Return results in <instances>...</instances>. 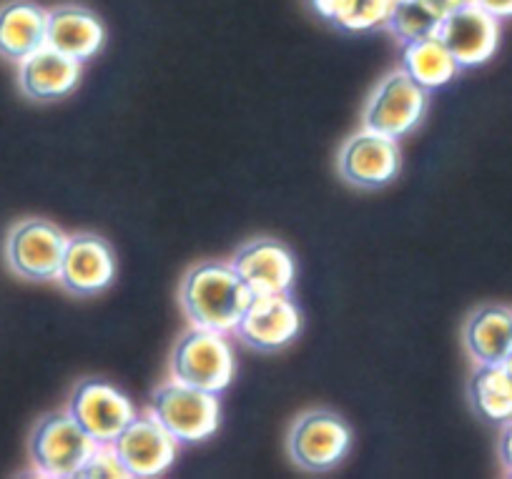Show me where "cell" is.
<instances>
[{"label": "cell", "mask_w": 512, "mask_h": 479, "mask_svg": "<svg viewBox=\"0 0 512 479\" xmlns=\"http://www.w3.org/2000/svg\"><path fill=\"white\" fill-rule=\"evenodd\" d=\"M502 369H505V374L510 377V382H512V354L505 359V362H502Z\"/></svg>", "instance_id": "obj_28"}, {"label": "cell", "mask_w": 512, "mask_h": 479, "mask_svg": "<svg viewBox=\"0 0 512 479\" xmlns=\"http://www.w3.org/2000/svg\"><path fill=\"white\" fill-rule=\"evenodd\" d=\"M392 3H395V0H352L347 11H344V16L339 18L334 26H339L342 31L349 33H364L374 31V28H384L387 26V18H390Z\"/></svg>", "instance_id": "obj_22"}, {"label": "cell", "mask_w": 512, "mask_h": 479, "mask_svg": "<svg viewBox=\"0 0 512 479\" xmlns=\"http://www.w3.org/2000/svg\"><path fill=\"white\" fill-rule=\"evenodd\" d=\"M442 21L445 18L427 0H395L384 28L400 43H412L437 36L442 28Z\"/></svg>", "instance_id": "obj_21"}, {"label": "cell", "mask_w": 512, "mask_h": 479, "mask_svg": "<svg viewBox=\"0 0 512 479\" xmlns=\"http://www.w3.org/2000/svg\"><path fill=\"white\" fill-rule=\"evenodd\" d=\"M472 409L485 422L505 424L512 419V382L502 364H477L467 384Z\"/></svg>", "instance_id": "obj_20"}, {"label": "cell", "mask_w": 512, "mask_h": 479, "mask_svg": "<svg viewBox=\"0 0 512 479\" xmlns=\"http://www.w3.org/2000/svg\"><path fill=\"white\" fill-rule=\"evenodd\" d=\"M231 266L254 296L289 294L297 279L294 254L277 239L246 241L231 259Z\"/></svg>", "instance_id": "obj_14"}, {"label": "cell", "mask_w": 512, "mask_h": 479, "mask_svg": "<svg viewBox=\"0 0 512 479\" xmlns=\"http://www.w3.org/2000/svg\"><path fill=\"white\" fill-rule=\"evenodd\" d=\"M128 479H151L164 474L179 454V442L151 414H136L111 442Z\"/></svg>", "instance_id": "obj_8"}, {"label": "cell", "mask_w": 512, "mask_h": 479, "mask_svg": "<svg viewBox=\"0 0 512 479\" xmlns=\"http://www.w3.org/2000/svg\"><path fill=\"white\" fill-rule=\"evenodd\" d=\"M475 3L490 11L495 18H500V21L512 18V0H475Z\"/></svg>", "instance_id": "obj_26"}, {"label": "cell", "mask_w": 512, "mask_h": 479, "mask_svg": "<svg viewBox=\"0 0 512 479\" xmlns=\"http://www.w3.org/2000/svg\"><path fill=\"white\" fill-rule=\"evenodd\" d=\"M337 171L349 186L382 189L400 171V148L390 136L359 128L339 148Z\"/></svg>", "instance_id": "obj_10"}, {"label": "cell", "mask_w": 512, "mask_h": 479, "mask_svg": "<svg viewBox=\"0 0 512 479\" xmlns=\"http://www.w3.org/2000/svg\"><path fill=\"white\" fill-rule=\"evenodd\" d=\"M254 294L239 279L231 264L204 261L191 266L179 286V304L186 319L196 327L234 334Z\"/></svg>", "instance_id": "obj_1"}, {"label": "cell", "mask_w": 512, "mask_h": 479, "mask_svg": "<svg viewBox=\"0 0 512 479\" xmlns=\"http://www.w3.org/2000/svg\"><path fill=\"white\" fill-rule=\"evenodd\" d=\"M149 414L179 444L204 442L221 424L219 394L171 379L154 392Z\"/></svg>", "instance_id": "obj_4"}, {"label": "cell", "mask_w": 512, "mask_h": 479, "mask_svg": "<svg viewBox=\"0 0 512 479\" xmlns=\"http://www.w3.org/2000/svg\"><path fill=\"white\" fill-rule=\"evenodd\" d=\"M437 36L450 48L457 66L477 68L490 61L500 46V18L470 0L442 21Z\"/></svg>", "instance_id": "obj_13"}, {"label": "cell", "mask_w": 512, "mask_h": 479, "mask_svg": "<svg viewBox=\"0 0 512 479\" xmlns=\"http://www.w3.org/2000/svg\"><path fill=\"white\" fill-rule=\"evenodd\" d=\"M68 236L46 219L18 221L6 239V261L16 276L36 284L56 281Z\"/></svg>", "instance_id": "obj_7"}, {"label": "cell", "mask_w": 512, "mask_h": 479, "mask_svg": "<svg viewBox=\"0 0 512 479\" xmlns=\"http://www.w3.org/2000/svg\"><path fill=\"white\" fill-rule=\"evenodd\" d=\"M302 314L289 294L254 296L234 334L241 344L256 352H279L297 339Z\"/></svg>", "instance_id": "obj_11"}, {"label": "cell", "mask_w": 512, "mask_h": 479, "mask_svg": "<svg viewBox=\"0 0 512 479\" xmlns=\"http://www.w3.org/2000/svg\"><path fill=\"white\" fill-rule=\"evenodd\" d=\"M352 0H312V8L329 23H337L344 16Z\"/></svg>", "instance_id": "obj_24"}, {"label": "cell", "mask_w": 512, "mask_h": 479, "mask_svg": "<svg viewBox=\"0 0 512 479\" xmlns=\"http://www.w3.org/2000/svg\"><path fill=\"white\" fill-rule=\"evenodd\" d=\"M81 61L56 51L46 43L18 63V86L36 103H53L76 91L81 81Z\"/></svg>", "instance_id": "obj_15"}, {"label": "cell", "mask_w": 512, "mask_h": 479, "mask_svg": "<svg viewBox=\"0 0 512 479\" xmlns=\"http://www.w3.org/2000/svg\"><path fill=\"white\" fill-rule=\"evenodd\" d=\"M68 414L96 439L111 444L136 417L134 402L106 379H83L73 387L68 399Z\"/></svg>", "instance_id": "obj_9"}, {"label": "cell", "mask_w": 512, "mask_h": 479, "mask_svg": "<svg viewBox=\"0 0 512 479\" xmlns=\"http://www.w3.org/2000/svg\"><path fill=\"white\" fill-rule=\"evenodd\" d=\"M400 68L407 76L415 78L422 88H427V91L445 88L447 83L455 81L457 71H460L455 56H452L450 48L442 43L440 36L402 43Z\"/></svg>", "instance_id": "obj_19"}, {"label": "cell", "mask_w": 512, "mask_h": 479, "mask_svg": "<svg viewBox=\"0 0 512 479\" xmlns=\"http://www.w3.org/2000/svg\"><path fill=\"white\" fill-rule=\"evenodd\" d=\"M96 477L128 479V472L123 469L121 459H118V454L113 452L111 444H98V447L93 449L91 457H88V462L81 467V472H78L76 479H96Z\"/></svg>", "instance_id": "obj_23"}, {"label": "cell", "mask_w": 512, "mask_h": 479, "mask_svg": "<svg viewBox=\"0 0 512 479\" xmlns=\"http://www.w3.org/2000/svg\"><path fill=\"white\" fill-rule=\"evenodd\" d=\"M427 93L430 91L407 76L402 68L387 73L364 106L362 128L390 136L395 141L410 136L427 113Z\"/></svg>", "instance_id": "obj_5"}, {"label": "cell", "mask_w": 512, "mask_h": 479, "mask_svg": "<svg viewBox=\"0 0 512 479\" xmlns=\"http://www.w3.org/2000/svg\"><path fill=\"white\" fill-rule=\"evenodd\" d=\"M497 452H500L502 467L507 469V474H512V419L502 424L500 432V444H497Z\"/></svg>", "instance_id": "obj_25"}, {"label": "cell", "mask_w": 512, "mask_h": 479, "mask_svg": "<svg viewBox=\"0 0 512 479\" xmlns=\"http://www.w3.org/2000/svg\"><path fill=\"white\" fill-rule=\"evenodd\" d=\"M352 429L329 409H309L294 419L287 437L289 457L307 472H327L347 457Z\"/></svg>", "instance_id": "obj_6"}, {"label": "cell", "mask_w": 512, "mask_h": 479, "mask_svg": "<svg viewBox=\"0 0 512 479\" xmlns=\"http://www.w3.org/2000/svg\"><path fill=\"white\" fill-rule=\"evenodd\" d=\"M48 11L33 0H11L0 6V56L21 63L46 46Z\"/></svg>", "instance_id": "obj_18"}, {"label": "cell", "mask_w": 512, "mask_h": 479, "mask_svg": "<svg viewBox=\"0 0 512 479\" xmlns=\"http://www.w3.org/2000/svg\"><path fill=\"white\" fill-rule=\"evenodd\" d=\"M236 374L234 347L226 334L191 324L176 339L171 352V379L221 394Z\"/></svg>", "instance_id": "obj_2"}, {"label": "cell", "mask_w": 512, "mask_h": 479, "mask_svg": "<svg viewBox=\"0 0 512 479\" xmlns=\"http://www.w3.org/2000/svg\"><path fill=\"white\" fill-rule=\"evenodd\" d=\"M427 3H430V6L435 8L442 18H447L450 13H455L457 8H462L465 3H470V0H427Z\"/></svg>", "instance_id": "obj_27"}, {"label": "cell", "mask_w": 512, "mask_h": 479, "mask_svg": "<svg viewBox=\"0 0 512 479\" xmlns=\"http://www.w3.org/2000/svg\"><path fill=\"white\" fill-rule=\"evenodd\" d=\"M462 342L475 364H502L512 354V309L477 306L462 327Z\"/></svg>", "instance_id": "obj_17"}, {"label": "cell", "mask_w": 512, "mask_h": 479, "mask_svg": "<svg viewBox=\"0 0 512 479\" xmlns=\"http://www.w3.org/2000/svg\"><path fill=\"white\" fill-rule=\"evenodd\" d=\"M46 43L76 61L86 63L96 56L106 43V28L101 18L86 6H58L48 11Z\"/></svg>", "instance_id": "obj_16"}, {"label": "cell", "mask_w": 512, "mask_h": 479, "mask_svg": "<svg viewBox=\"0 0 512 479\" xmlns=\"http://www.w3.org/2000/svg\"><path fill=\"white\" fill-rule=\"evenodd\" d=\"M98 447L96 439L66 412L43 414L31 432V462L43 477L73 479Z\"/></svg>", "instance_id": "obj_3"}, {"label": "cell", "mask_w": 512, "mask_h": 479, "mask_svg": "<svg viewBox=\"0 0 512 479\" xmlns=\"http://www.w3.org/2000/svg\"><path fill=\"white\" fill-rule=\"evenodd\" d=\"M116 279V254L98 234L68 236L58 284L73 296H96Z\"/></svg>", "instance_id": "obj_12"}]
</instances>
